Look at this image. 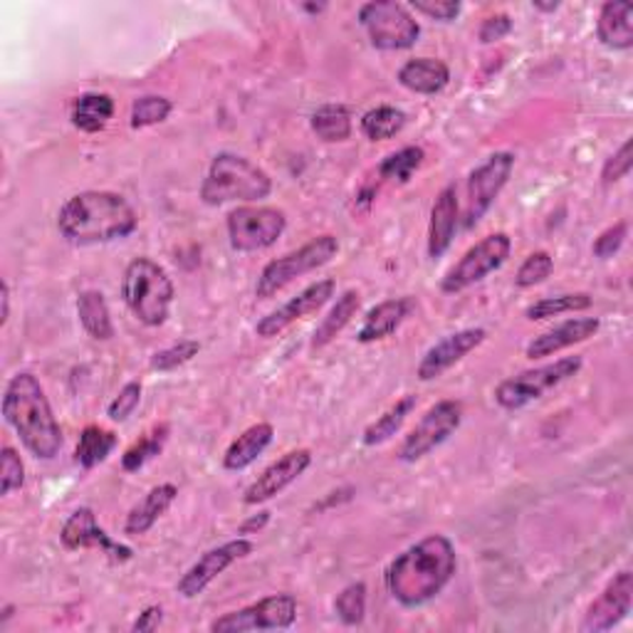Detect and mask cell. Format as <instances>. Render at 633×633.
<instances>
[{
	"label": "cell",
	"mask_w": 633,
	"mask_h": 633,
	"mask_svg": "<svg viewBox=\"0 0 633 633\" xmlns=\"http://www.w3.org/2000/svg\"><path fill=\"white\" fill-rule=\"evenodd\" d=\"M3 419L37 460L60 456L62 429L55 419L45 389L31 372L15 374L3 391Z\"/></svg>",
	"instance_id": "3"
},
{
	"label": "cell",
	"mask_w": 633,
	"mask_h": 633,
	"mask_svg": "<svg viewBox=\"0 0 633 633\" xmlns=\"http://www.w3.org/2000/svg\"><path fill=\"white\" fill-rule=\"evenodd\" d=\"M626 235H629V223L626 221H619V223L609 225V228L603 231L597 241H594V245H591L594 255H597L599 260L613 258V255L621 250V245H623V241H626Z\"/></svg>",
	"instance_id": "44"
},
{
	"label": "cell",
	"mask_w": 633,
	"mask_h": 633,
	"mask_svg": "<svg viewBox=\"0 0 633 633\" xmlns=\"http://www.w3.org/2000/svg\"><path fill=\"white\" fill-rule=\"evenodd\" d=\"M409 312H411L409 297H394V300L379 302V305L366 312L364 325L359 327V332H356V342L374 344V342H382V339L386 337H391L396 329L406 323Z\"/></svg>",
	"instance_id": "22"
},
{
	"label": "cell",
	"mask_w": 633,
	"mask_h": 633,
	"mask_svg": "<svg viewBox=\"0 0 633 633\" xmlns=\"http://www.w3.org/2000/svg\"><path fill=\"white\" fill-rule=\"evenodd\" d=\"M359 305H362V300H359L356 290L342 292L337 305L329 309L327 317L317 325L315 337H312V349L317 352V349H325L329 342H335V337L342 335L344 327L352 323V317L359 312Z\"/></svg>",
	"instance_id": "29"
},
{
	"label": "cell",
	"mask_w": 633,
	"mask_h": 633,
	"mask_svg": "<svg viewBox=\"0 0 633 633\" xmlns=\"http://www.w3.org/2000/svg\"><path fill=\"white\" fill-rule=\"evenodd\" d=\"M255 550V544L248 537H238V540H231L221 547H213L206 554L198 556V560L188 566V572L178 579L176 591L181 594L184 599H196L198 594H203L211 584L219 579V576L233 566L235 562L250 556Z\"/></svg>",
	"instance_id": "14"
},
{
	"label": "cell",
	"mask_w": 633,
	"mask_h": 633,
	"mask_svg": "<svg viewBox=\"0 0 633 633\" xmlns=\"http://www.w3.org/2000/svg\"><path fill=\"white\" fill-rule=\"evenodd\" d=\"M594 305V297L589 292H566V295H556V297H544V300H537L535 305H530L525 309V317L527 319H552V317H560V315H570V312H584Z\"/></svg>",
	"instance_id": "34"
},
{
	"label": "cell",
	"mask_w": 633,
	"mask_h": 633,
	"mask_svg": "<svg viewBox=\"0 0 633 633\" xmlns=\"http://www.w3.org/2000/svg\"><path fill=\"white\" fill-rule=\"evenodd\" d=\"M270 523V513L268 509H262V513L253 515L250 519H245V523L238 527V535H253V532H260L262 527Z\"/></svg>",
	"instance_id": "48"
},
{
	"label": "cell",
	"mask_w": 633,
	"mask_h": 633,
	"mask_svg": "<svg viewBox=\"0 0 633 633\" xmlns=\"http://www.w3.org/2000/svg\"><path fill=\"white\" fill-rule=\"evenodd\" d=\"M13 611H15V607H5V609H3V619H0V623H5L8 619H11Z\"/></svg>",
	"instance_id": "51"
},
{
	"label": "cell",
	"mask_w": 633,
	"mask_h": 633,
	"mask_svg": "<svg viewBox=\"0 0 633 633\" xmlns=\"http://www.w3.org/2000/svg\"><path fill=\"white\" fill-rule=\"evenodd\" d=\"M460 225V203H458V188L456 184H448L441 188L431 208V223H429V258H443L453 245Z\"/></svg>",
	"instance_id": "20"
},
{
	"label": "cell",
	"mask_w": 633,
	"mask_h": 633,
	"mask_svg": "<svg viewBox=\"0 0 633 633\" xmlns=\"http://www.w3.org/2000/svg\"><path fill=\"white\" fill-rule=\"evenodd\" d=\"M513 168V151H495L478 168H472V174L468 176V201L466 211H462V231H472L483 221V215L493 208L497 196L507 186Z\"/></svg>",
	"instance_id": "10"
},
{
	"label": "cell",
	"mask_w": 633,
	"mask_h": 633,
	"mask_svg": "<svg viewBox=\"0 0 633 633\" xmlns=\"http://www.w3.org/2000/svg\"><path fill=\"white\" fill-rule=\"evenodd\" d=\"M0 327L8 325V319H11V288H8V282L3 280V285H0Z\"/></svg>",
	"instance_id": "49"
},
{
	"label": "cell",
	"mask_w": 633,
	"mask_h": 633,
	"mask_svg": "<svg viewBox=\"0 0 633 633\" xmlns=\"http://www.w3.org/2000/svg\"><path fill=\"white\" fill-rule=\"evenodd\" d=\"M139 403H141V384L139 382H129V384L121 386L119 394L107 406V415L115 423H121V421H127L129 415L137 411Z\"/></svg>",
	"instance_id": "42"
},
{
	"label": "cell",
	"mask_w": 633,
	"mask_h": 633,
	"mask_svg": "<svg viewBox=\"0 0 633 633\" xmlns=\"http://www.w3.org/2000/svg\"><path fill=\"white\" fill-rule=\"evenodd\" d=\"M597 37L609 50H631L633 47V5L629 0H609L601 5L597 21Z\"/></svg>",
	"instance_id": "23"
},
{
	"label": "cell",
	"mask_w": 633,
	"mask_h": 633,
	"mask_svg": "<svg viewBox=\"0 0 633 633\" xmlns=\"http://www.w3.org/2000/svg\"><path fill=\"white\" fill-rule=\"evenodd\" d=\"M231 248L238 253H258L272 248L288 228L285 211L272 206H241L225 219Z\"/></svg>",
	"instance_id": "9"
},
{
	"label": "cell",
	"mask_w": 633,
	"mask_h": 633,
	"mask_svg": "<svg viewBox=\"0 0 633 633\" xmlns=\"http://www.w3.org/2000/svg\"><path fill=\"white\" fill-rule=\"evenodd\" d=\"M25 485V466L17 450L3 446L0 450V495H11Z\"/></svg>",
	"instance_id": "41"
},
{
	"label": "cell",
	"mask_w": 633,
	"mask_h": 633,
	"mask_svg": "<svg viewBox=\"0 0 633 633\" xmlns=\"http://www.w3.org/2000/svg\"><path fill=\"white\" fill-rule=\"evenodd\" d=\"M60 542L65 550L78 552V550H99L102 554H107L109 560L115 562H129L134 556V550L127 544H121L117 540L102 530L97 525V515H94L92 507H78L74 513L65 519L62 530H60Z\"/></svg>",
	"instance_id": "15"
},
{
	"label": "cell",
	"mask_w": 633,
	"mask_h": 633,
	"mask_svg": "<svg viewBox=\"0 0 633 633\" xmlns=\"http://www.w3.org/2000/svg\"><path fill=\"white\" fill-rule=\"evenodd\" d=\"M462 423V403L460 401H438L436 406L421 415V421L411 429L409 436L399 446V460L415 462L426 458L429 453L443 446Z\"/></svg>",
	"instance_id": "13"
},
{
	"label": "cell",
	"mask_w": 633,
	"mask_h": 633,
	"mask_svg": "<svg viewBox=\"0 0 633 633\" xmlns=\"http://www.w3.org/2000/svg\"><path fill=\"white\" fill-rule=\"evenodd\" d=\"M406 127V115L401 109L389 107V104H382V107L368 109L362 117V131L366 139L372 141H386L394 139L396 134H401V129Z\"/></svg>",
	"instance_id": "35"
},
{
	"label": "cell",
	"mask_w": 633,
	"mask_h": 633,
	"mask_svg": "<svg viewBox=\"0 0 633 633\" xmlns=\"http://www.w3.org/2000/svg\"><path fill=\"white\" fill-rule=\"evenodd\" d=\"M631 166H633V154H631V139L623 141L619 146L617 154H611L607 159V164L601 168V184L603 186H611V184H619L621 178H626L631 174Z\"/></svg>",
	"instance_id": "43"
},
{
	"label": "cell",
	"mask_w": 633,
	"mask_h": 633,
	"mask_svg": "<svg viewBox=\"0 0 633 633\" xmlns=\"http://www.w3.org/2000/svg\"><path fill=\"white\" fill-rule=\"evenodd\" d=\"M532 8L535 11H542V13H554L556 8H560V3H540V0H535Z\"/></svg>",
	"instance_id": "50"
},
{
	"label": "cell",
	"mask_w": 633,
	"mask_h": 633,
	"mask_svg": "<svg viewBox=\"0 0 633 633\" xmlns=\"http://www.w3.org/2000/svg\"><path fill=\"white\" fill-rule=\"evenodd\" d=\"M456 570L458 556L453 542L446 535H429L396 554V560L386 566L384 584L396 603L403 609H419L448 587Z\"/></svg>",
	"instance_id": "1"
},
{
	"label": "cell",
	"mask_w": 633,
	"mask_h": 633,
	"mask_svg": "<svg viewBox=\"0 0 633 633\" xmlns=\"http://www.w3.org/2000/svg\"><path fill=\"white\" fill-rule=\"evenodd\" d=\"M198 352H201V344H198L196 339H181V342L166 347L151 356L149 366L154 368V372H174V368L191 362L194 356H198Z\"/></svg>",
	"instance_id": "40"
},
{
	"label": "cell",
	"mask_w": 633,
	"mask_h": 633,
	"mask_svg": "<svg viewBox=\"0 0 633 633\" xmlns=\"http://www.w3.org/2000/svg\"><path fill=\"white\" fill-rule=\"evenodd\" d=\"M509 31H513V21H509V15L505 13H497V15H490L483 21V25H480V43H497V40H503L505 35H509Z\"/></svg>",
	"instance_id": "46"
},
{
	"label": "cell",
	"mask_w": 633,
	"mask_h": 633,
	"mask_svg": "<svg viewBox=\"0 0 633 633\" xmlns=\"http://www.w3.org/2000/svg\"><path fill=\"white\" fill-rule=\"evenodd\" d=\"M309 466H312V450L297 448V450L285 453V456L272 462V466H268L258 478L253 480L248 490H245L243 503L262 505V503H268V500L278 497L282 490L295 483L300 476H305V470Z\"/></svg>",
	"instance_id": "19"
},
{
	"label": "cell",
	"mask_w": 633,
	"mask_h": 633,
	"mask_svg": "<svg viewBox=\"0 0 633 633\" xmlns=\"http://www.w3.org/2000/svg\"><path fill=\"white\" fill-rule=\"evenodd\" d=\"M176 290L168 272L151 258H134L121 278V300L144 327H162L172 315Z\"/></svg>",
	"instance_id": "5"
},
{
	"label": "cell",
	"mask_w": 633,
	"mask_h": 633,
	"mask_svg": "<svg viewBox=\"0 0 633 633\" xmlns=\"http://www.w3.org/2000/svg\"><path fill=\"white\" fill-rule=\"evenodd\" d=\"M276 438V429L272 423H255V426L245 429L238 438H235L223 456V468L231 472H238L250 468Z\"/></svg>",
	"instance_id": "26"
},
{
	"label": "cell",
	"mask_w": 633,
	"mask_h": 633,
	"mask_svg": "<svg viewBox=\"0 0 633 633\" xmlns=\"http://www.w3.org/2000/svg\"><path fill=\"white\" fill-rule=\"evenodd\" d=\"M411 8L415 13L429 15L438 23H453L462 11L458 0H411Z\"/></svg>",
	"instance_id": "45"
},
{
	"label": "cell",
	"mask_w": 633,
	"mask_h": 633,
	"mask_svg": "<svg viewBox=\"0 0 633 633\" xmlns=\"http://www.w3.org/2000/svg\"><path fill=\"white\" fill-rule=\"evenodd\" d=\"M633 607V574L631 570H621L613 579L603 587L591 607L584 613L579 623L582 633H603L629 617Z\"/></svg>",
	"instance_id": "17"
},
{
	"label": "cell",
	"mask_w": 633,
	"mask_h": 633,
	"mask_svg": "<svg viewBox=\"0 0 633 633\" xmlns=\"http://www.w3.org/2000/svg\"><path fill=\"white\" fill-rule=\"evenodd\" d=\"M359 25L364 27L376 50H409L421 37V25L409 8L396 0H374L359 8Z\"/></svg>",
	"instance_id": "8"
},
{
	"label": "cell",
	"mask_w": 633,
	"mask_h": 633,
	"mask_svg": "<svg viewBox=\"0 0 633 633\" xmlns=\"http://www.w3.org/2000/svg\"><path fill=\"white\" fill-rule=\"evenodd\" d=\"M339 253V241L335 235H319V238L309 241L302 245V248L292 250L282 258L270 260L266 268H262L258 285H255V295L260 300L276 297L280 290H285L290 282H295L302 276H309L319 268H325L329 260Z\"/></svg>",
	"instance_id": "7"
},
{
	"label": "cell",
	"mask_w": 633,
	"mask_h": 633,
	"mask_svg": "<svg viewBox=\"0 0 633 633\" xmlns=\"http://www.w3.org/2000/svg\"><path fill=\"white\" fill-rule=\"evenodd\" d=\"M582 364V356H564L552 364L527 368V372L509 376V379L497 384L495 403L505 411L525 409V406L540 401L544 394H550L556 386L579 374Z\"/></svg>",
	"instance_id": "6"
},
{
	"label": "cell",
	"mask_w": 633,
	"mask_h": 633,
	"mask_svg": "<svg viewBox=\"0 0 633 633\" xmlns=\"http://www.w3.org/2000/svg\"><path fill=\"white\" fill-rule=\"evenodd\" d=\"M172 112H174L172 99L162 97V94H146V97H139L134 104H131V127L146 129V127L162 125Z\"/></svg>",
	"instance_id": "37"
},
{
	"label": "cell",
	"mask_w": 633,
	"mask_h": 633,
	"mask_svg": "<svg viewBox=\"0 0 633 633\" xmlns=\"http://www.w3.org/2000/svg\"><path fill=\"white\" fill-rule=\"evenodd\" d=\"M164 621V609L162 607H146L144 611L139 613V619L131 623V631L134 633H149V631H156L162 626Z\"/></svg>",
	"instance_id": "47"
},
{
	"label": "cell",
	"mask_w": 633,
	"mask_h": 633,
	"mask_svg": "<svg viewBox=\"0 0 633 633\" xmlns=\"http://www.w3.org/2000/svg\"><path fill=\"white\" fill-rule=\"evenodd\" d=\"M297 621V599L292 594H272L238 611L223 613L211 623L213 633H245V631H282Z\"/></svg>",
	"instance_id": "12"
},
{
	"label": "cell",
	"mask_w": 633,
	"mask_h": 633,
	"mask_svg": "<svg viewBox=\"0 0 633 633\" xmlns=\"http://www.w3.org/2000/svg\"><path fill=\"white\" fill-rule=\"evenodd\" d=\"M309 127L317 139L327 141V144H337V141H347L352 137V115H349L344 104H325L312 115Z\"/></svg>",
	"instance_id": "30"
},
{
	"label": "cell",
	"mask_w": 633,
	"mask_h": 633,
	"mask_svg": "<svg viewBox=\"0 0 633 633\" xmlns=\"http://www.w3.org/2000/svg\"><path fill=\"white\" fill-rule=\"evenodd\" d=\"M401 87L415 94H438L448 87L450 70L448 65L436 58H415L409 60L396 74Z\"/></svg>",
	"instance_id": "25"
},
{
	"label": "cell",
	"mask_w": 633,
	"mask_h": 633,
	"mask_svg": "<svg viewBox=\"0 0 633 633\" xmlns=\"http://www.w3.org/2000/svg\"><path fill=\"white\" fill-rule=\"evenodd\" d=\"M117 448V436L102 426H87L80 433L78 448H74V460L82 468H94L109 458V453Z\"/></svg>",
	"instance_id": "32"
},
{
	"label": "cell",
	"mask_w": 633,
	"mask_h": 633,
	"mask_svg": "<svg viewBox=\"0 0 633 633\" xmlns=\"http://www.w3.org/2000/svg\"><path fill=\"white\" fill-rule=\"evenodd\" d=\"M335 611L344 626H359L366 617V584L354 582L337 594Z\"/></svg>",
	"instance_id": "38"
},
{
	"label": "cell",
	"mask_w": 633,
	"mask_h": 633,
	"mask_svg": "<svg viewBox=\"0 0 633 633\" xmlns=\"http://www.w3.org/2000/svg\"><path fill=\"white\" fill-rule=\"evenodd\" d=\"M112 117H115V99L104 92L80 94L72 104L70 115L72 125L84 131V134H97V131L109 125Z\"/></svg>",
	"instance_id": "27"
},
{
	"label": "cell",
	"mask_w": 633,
	"mask_h": 633,
	"mask_svg": "<svg viewBox=\"0 0 633 633\" xmlns=\"http://www.w3.org/2000/svg\"><path fill=\"white\" fill-rule=\"evenodd\" d=\"M415 409V396H403L401 401H396L389 411L382 413L372 426H366L364 431V446H382L389 438H394L396 433L401 431V426L409 419L411 411Z\"/></svg>",
	"instance_id": "31"
},
{
	"label": "cell",
	"mask_w": 633,
	"mask_h": 633,
	"mask_svg": "<svg viewBox=\"0 0 633 633\" xmlns=\"http://www.w3.org/2000/svg\"><path fill=\"white\" fill-rule=\"evenodd\" d=\"M337 282L332 278L317 280L307 285L302 292H297L295 297H290L285 305H280L278 309H272L270 315H266L255 325V332L262 339L278 337L285 332L288 327H292L297 319H305L307 315H315V312L323 309L329 300L335 297Z\"/></svg>",
	"instance_id": "16"
},
{
	"label": "cell",
	"mask_w": 633,
	"mask_h": 633,
	"mask_svg": "<svg viewBox=\"0 0 633 633\" xmlns=\"http://www.w3.org/2000/svg\"><path fill=\"white\" fill-rule=\"evenodd\" d=\"M305 11H309V13H323L325 5H305Z\"/></svg>",
	"instance_id": "52"
},
{
	"label": "cell",
	"mask_w": 633,
	"mask_h": 633,
	"mask_svg": "<svg viewBox=\"0 0 633 633\" xmlns=\"http://www.w3.org/2000/svg\"><path fill=\"white\" fill-rule=\"evenodd\" d=\"M509 250H513V241H509L507 233L488 235V238L472 245L456 266L446 272V278L441 280V290L446 292V295H458V292L478 285L490 272L505 266Z\"/></svg>",
	"instance_id": "11"
},
{
	"label": "cell",
	"mask_w": 633,
	"mask_h": 633,
	"mask_svg": "<svg viewBox=\"0 0 633 633\" xmlns=\"http://www.w3.org/2000/svg\"><path fill=\"white\" fill-rule=\"evenodd\" d=\"M78 317L84 332L97 342H109L115 337V325L107 307V300L99 290H84L78 297Z\"/></svg>",
	"instance_id": "28"
},
{
	"label": "cell",
	"mask_w": 633,
	"mask_h": 633,
	"mask_svg": "<svg viewBox=\"0 0 633 633\" xmlns=\"http://www.w3.org/2000/svg\"><path fill=\"white\" fill-rule=\"evenodd\" d=\"M137 225L134 206L115 191H80L70 196L58 213V231L72 245L125 241Z\"/></svg>",
	"instance_id": "2"
},
{
	"label": "cell",
	"mask_w": 633,
	"mask_h": 633,
	"mask_svg": "<svg viewBox=\"0 0 633 633\" xmlns=\"http://www.w3.org/2000/svg\"><path fill=\"white\" fill-rule=\"evenodd\" d=\"M423 159H426V151H423L421 146H403L384 159V162L379 164V176L384 178V181L406 184V181H411L413 172H419Z\"/></svg>",
	"instance_id": "36"
},
{
	"label": "cell",
	"mask_w": 633,
	"mask_h": 633,
	"mask_svg": "<svg viewBox=\"0 0 633 633\" xmlns=\"http://www.w3.org/2000/svg\"><path fill=\"white\" fill-rule=\"evenodd\" d=\"M272 194V178L250 159L223 151L208 166L201 184V201L219 208L223 203H255Z\"/></svg>",
	"instance_id": "4"
},
{
	"label": "cell",
	"mask_w": 633,
	"mask_h": 633,
	"mask_svg": "<svg viewBox=\"0 0 633 633\" xmlns=\"http://www.w3.org/2000/svg\"><path fill=\"white\" fill-rule=\"evenodd\" d=\"M554 270V258L547 250H537L532 255H527L523 266H519L515 276V285L519 290H530L535 285H542V282L552 276Z\"/></svg>",
	"instance_id": "39"
},
{
	"label": "cell",
	"mask_w": 633,
	"mask_h": 633,
	"mask_svg": "<svg viewBox=\"0 0 633 633\" xmlns=\"http://www.w3.org/2000/svg\"><path fill=\"white\" fill-rule=\"evenodd\" d=\"M601 329L599 317H574L566 319V323L552 327L550 332H544L540 337H535L530 344H527L525 354L530 359H544L552 356L556 352H562L566 347L582 344L591 339Z\"/></svg>",
	"instance_id": "21"
},
{
	"label": "cell",
	"mask_w": 633,
	"mask_h": 633,
	"mask_svg": "<svg viewBox=\"0 0 633 633\" xmlns=\"http://www.w3.org/2000/svg\"><path fill=\"white\" fill-rule=\"evenodd\" d=\"M168 433H172V426H168V423H156V426L146 431L144 436L134 443V446H129L125 450V456H121V468H125L127 472H137L144 468L149 460H154L159 453L164 450Z\"/></svg>",
	"instance_id": "33"
},
{
	"label": "cell",
	"mask_w": 633,
	"mask_h": 633,
	"mask_svg": "<svg viewBox=\"0 0 633 633\" xmlns=\"http://www.w3.org/2000/svg\"><path fill=\"white\" fill-rule=\"evenodd\" d=\"M176 497H178V488L174 483H162V485L151 488L144 495V500H139V503L131 507V513L127 515V523H125V532L131 537L146 535L151 527L159 523V517H162L166 509L174 505Z\"/></svg>",
	"instance_id": "24"
},
{
	"label": "cell",
	"mask_w": 633,
	"mask_h": 633,
	"mask_svg": "<svg viewBox=\"0 0 633 633\" xmlns=\"http://www.w3.org/2000/svg\"><path fill=\"white\" fill-rule=\"evenodd\" d=\"M488 339V332L483 327H470V329H460V332H453L448 337H443L441 342L433 344L423 359L415 366V376L421 382H433L438 379L448 372V368L462 362L470 352L483 344Z\"/></svg>",
	"instance_id": "18"
}]
</instances>
